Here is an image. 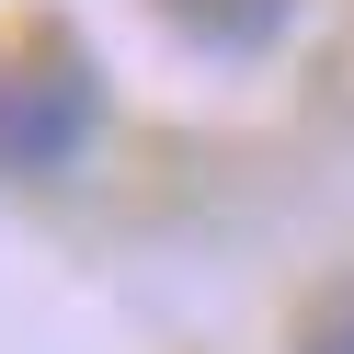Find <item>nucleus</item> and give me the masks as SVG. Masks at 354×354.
I'll return each instance as SVG.
<instances>
[{
	"mask_svg": "<svg viewBox=\"0 0 354 354\" xmlns=\"http://www.w3.org/2000/svg\"><path fill=\"white\" fill-rule=\"evenodd\" d=\"M103 126V69L69 46L57 24H35L24 46H0V171L12 183H46L92 149Z\"/></svg>",
	"mask_w": 354,
	"mask_h": 354,
	"instance_id": "obj_1",
	"label": "nucleus"
},
{
	"mask_svg": "<svg viewBox=\"0 0 354 354\" xmlns=\"http://www.w3.org/2000/svg\"><path fill=\"white\" fill-rule=\"evenodd\" d=\"M160 12L194 35V46L252 57V46H274V35H286V12H297V0H160Z\"/></svg>",
	"mask_w": 354,
	"mask_h": 354,
	"instance_id": "obj_2",
	"label": "nucleus"
},
{
	"mask_svg": "<svg viewBox=\"0 0 354 354\" xmlns=\"http://www.w3.org/2000/svg\"><path fill=\"white\" fill-rule=\"evenodd\" d=\"M297 354H354V286H331V297L297 320Z\"/></svg>",
	"mask_w": 354,
	"mask_h": 354,
	"instance_id": "obj_3",
	"label": "nucleus"
}]
</instances>
